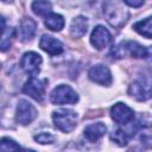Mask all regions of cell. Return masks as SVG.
Wrapping results in <instances>:
<instances>
[{"instance_id":"1","label":"cell","mask_w":152,"mask_h":152,"mask_svg":"<svg viewBox=\"0 0 152 152\" xmlns=\"http://www.w3.org/2000/svg\"><path fill=\"white\" fill-rule=\"evenodd\" d=\"M103 14L106 20L113 27H121L126 24L129 12L125 7V2L121 1H107L103 5Z\"/></svg>"},{"instance_id":"2","label":"cell","mask_w":152,"mask_h":152,"mask_svg":"<svg viewBox=\"0 0 152 152\" xmlns=\"http://www.w3.org/2000/svg\"><path fill=\"white\" fill-rule=\"evenodd\" d=\"M112 53L115 58H122L125 56H131L133 58H146L148 56V50L135 40H124L113 48Z\"/></svg>"},{"instance_id":"3","label":"cell","mask_w":152,"mask_h":152,"mask_svg":"<svg viewBox=\"0 0 152 152\" xmlns=\"http://www.w3.org/2000/svg\"><path fill=\"white\" fill-rule=\"evenodd\" d=\"M52 121L56 128L64 133H69L77 125V113L72 109H58L52 113Z\"/></svg>"},{"instance_id":"4","label":"cell","mask_w":152,"mask_h":152,"mask_svg":"<svg viewBox=\"0 0 152 152\" xmlns=\"http://www.w3.org/2000/svg\"><path fill=\"white\" fill-rule=\"evenodd\" d=\"M128 94L138 101H146L152 97V82L146 77H139L129 84Z\"/></svg>"},{"instance_id":"5","label":"cell","mask_w":152,"mask_h":152,"mask_svg":"<svg viewBox=\"0 0 152 152\" xmlns=\"http://www.w3.org/2000/svg\"><path fill=\"white\" fill-rule=\"evenodd\" d=\"M50 101L53 104H65V103H76L78 96L76 91L66 84L57 86L50 94Z\"/></svg>"},{"instance_id":"6","label":"cell","mask_w":152,"mask_h":152,"mask_svg":"<svg viewBox=\"0 0 152 152\" xmlns=\"http://www.w3.org/2000/svg\"><path fill=\"white\" fill-rule=\"evenodd\" d=\"M42 62L43 59L40 55H38L34 51H28L23 55L20 59V66L27 75H30L31 77H34L40 71Z\"/></svg>"},{"instance_id":"7","label":"cell","mask_w":152,"mask_h":152,"mask_svg":"<svg viewBox=\"0 0 152 152\" xmlns=\"http://www.w3.org/2000/svg\"><path fill=\"white\" fill-rule=\"evenodd\" d=\"M37 116V109L27 100H19L15 112V120L18 124L26 126L31 124Z\"/></svg>"},{"instance_id":"8","label":"cell","mask_w":152,"mask_h":152,"mask_svg":"<svg viewBox=\"0 0 152 152\" xmlns=\"http://www.w3.org/2000/svg\"><path fill=\"white\" fill-rule=\"evenodd\" d=\"M110 116L119 125H128L133 121L134 112L127 104L118 102L110 108Z\"/></svg>"},{"instance_id":"9","label":"cell","mask_w":152,"mask_h":152,"mask_svg":"<svg viewBox=\"0 0 152 152\" xmlns=\"http://www.w3.org/2000/svg\"><path fill=\"white\" fill-rule=\"evenodd\" d=\"M110 42H112V36L104 26L97 25L96 27H94L90 34V43L96 50H103L110 44Z\"/></svg>"},{"instance_id":"10","label":"cell","mask_w":152,"mask_h":152,"mask_svg":"<svg viewBox=\"0 0 152 152\" xmlns=\"http://www.w3.org/2000/svg\"><path fill=\"white\" fill-rule=\"evenodd\" d=\"M23 91L27 94L28 96H31L32 99H34L36 101L42 102L44 99V94H45L44 82L37 77H30L24 84Z\"/></svg>"},{"instance_id":"11","label":"cell","mask_w":152,"mask_h":152,"mask_svg":"<svg viewBox=\"0 0 152 152\" xmlns=\"http://www.w3.org/2000/svg\"><path fill=\"white\" fill-rule=\"evenodd\" d=\"M88 76L93 82L102 84V86H109L113 81L110 70L108 69V66L102 65V64L91 66L88 71Z\"/></svg>"},{"instance_id":"12","label":"cell","mask_w":152,"mask_h":152,"mask_svg":"<svg viewBox=\"0 0 152 152\" xmlns=\"http://www.w3.org/2000/svg\"><path fill=\"white\" fill-rule=\"evenodd\" d=\"M39 46L42 50H44L46 53L51 56H57L63 52V44L56 39L52 36L49 34H43L40 40H39Z\"/></svg>"},{"instance_id":"13","label":"cell","mask_w":152,"mask_h":152,"mask_svg":"<svg viewBox=\"0 0 152 152\" xmlns=\"http://www.w3.org/2000/svg\"><path fill=\"white\" fill-rule=\"evenodd\" d=\"M36 28H37L36 21L33 19H31V18H25L20 23V26L18 28V38H19V40L23 42V43L30 42L36 34Z\"/></svg>"},{"instance_id":"14","label":"cell","mask_w":152,"mask_h":152,"mask_svg":"<svg viewBox=\"0 0 152 152\" xmlns=\"http://www.w3.org/2000/svg\"><path fill=\"white\" fill-rule=\"evenodd\" d=\"M107 131V127L103 122H94V124H90L88 125L86 128H84V137L88 141L90 142H95L97 141L100 138H102L104 135Z\"/></svg>"},{"instance_id":"15","label":"cell","mask_w":152,"mask_h":152,"mask_svg":"<svg viewBox=\"0 0 152 152\" xmlns=\"http://www.w3.org/2000/svg\"><path fill=\"white\" fill-rule=\"evenodd\" d=\"M88 30V20L82 15H77L72 19L70 24V34L74 38H81L87 33Z\"/></svg>"},{"instance_id":"16","label":"cell","mask_w":152,"mask_h":152,"mask_svg":"<svg viewBox=\"0 0 152 152\" xmlns=\"http://www.w3.org/2000/svg\"><path fill=\"white\" fill-rule=\"evenodd\" d=\"M133 30L145 38H152V17L137 21L133 25Z\"/></svg>"},{"instance_id":"17","label":"cell","mask_w":152,"mask_h":152,"mask_svg":"<svg viewBox=\"0 0 152 152\" xmlns=\"http://www.w3.org/2000/svg\"><path fill=\"white\" fill-rule=\"evenodd\" d=\"M45 26L51 31H61L64 27V18L58 13H50L45 18Z\"/></svg>"},{"instance_id":"18","label":"cell","mask_w":152,"mask_h":152,"mask_svg":"<svg viewBox=\"0 0 152 152\" xmlns=\"http://www.w3.org/2000/svg\"><path fill=\"white\" fill-rule=\"evenodd\" d=\"M32 11L37 14V15H49L52 10V5L49 1H33L31 5Z\"/></svg>"},{"instance_id":"19","label":"cell","mask_w":152,"mask_h":152,"mask_svg":"<svg viewBox=\"0 0 152 152\" xmlns=\"http://www.w3.org/2000/svg\"><path fill=\"white\" fill-rule=\"evenodd\" d=\"M110 140L119 146H126L128 142V134L122 129H115L110 133Z\"/></svg>"},{"instance_id":"20","label":"cell","mask_w":152,"mask_h":152,"mask_svg":"<svg viewBox=\"0 0 152 152\" xmlns=\"http://www.w3.org/2000/svg\"><path fill=\"white\" fill-rule=\"evenodd\" d=\"M0 150L1 152H20V146L10 138H2L0 141Z\"/></svg>"},{"instance_id":"21","label":"cell","mask_w":152,"mask_h":152,"mask_svg":"<svg viewBox=\"0 0 152 152\" xmlns=\"http://www.w3.org/2000/svg\"><path fill=\"white\" fill-rule=\"evenodd\" d=\"M55 135L49 133V132H42L37 135H34V140L42 145H45V144H52L55 141Z\"/></svg>"},{"instance_id":"22","label":"cell","mask_w":152,"mask_h":152,"mask_svg":"<svg viewBox=\"0 0 152 152\" xmlns=\"http://www.w3.org/2000/svg\"><path fill=\"white\" fill-rule=\"evenodd\" d=\"M11 37H12V30L10 28L8 32H7L6 28H5V31L2 32V36H1V51L2 52L6 51L10 48V45H11Z\"/></svg>"},{"instance_id":"23","label":"cell","mask_w":152,"mask_h":152,"mask_svg":"<svg viewBox=\"0 0 152 152\" xmlns=\"http://www.w3.org/2000/svg\"><path fill=\"white\" fill-rule=\"evenodd\" d=\"M140 140L145 147L152 148V134H144V135H141Z\"/></svg>"},{"instance_id":"24","label":"cell","mask_w":152,"mask_h":152,"mask_svg":"<svg viewBox=\"0 0 152 152\" xmlns=\"http://www.w3.org/2000/svg\"><path fill=\"white\" fill-rule=\"evenodd\" d=\"M125 5H128L131 7H140L144 5V1L142 0H139V1H131V0H125L124 1Z\"/></svg>"},{"instance_id":"25","label":"cell","mask_w":152,"mask_h":152,"mask_svg":"<svg viewBox=\"0 0 152 152\" xmlns=\"http://www.w3.org/2000/svg\"><path fill=\"white\" fill-rule=\"evenodd\" d=\"M20 152H36V151H33V150H21Z\"/></svg>"}]
</instances>
